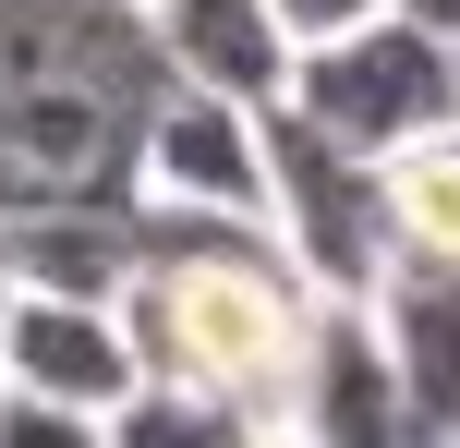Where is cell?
I'll use <instances>...</instances> for the list:
<instances>
[{
	"instance_id": "6da1fadb",
	"label": "cell",
	"mask_w": 460,
	"mask_h": 448,
	"mask_svg": "<svg viewBox=\"0 0 460 448\" xmlns=\"http://www.w3.org/2000/svg\"><path fill=\"white\" fill-rule=\"evenodd\" d=\"M134 218H146V255L121 279L134 376H182L254 425H279V388H291L303 328H315V279L254 218H182V206H146V194H134Z\"/></svg>"
},
{
	"instance_id": "7a4b0ae2",
	"label": "cell",
	"mask_w": 460,
	"mask_h": 448,
	"mask_svg": "<svg viewBox=\"0 0 460 448\" xmlns=\"http://www.w3.org/2000/svg\"><path fill=\"white\" fill-rule=\"evenodd\" d=\"M279 110L340 134L351 158H400L412 134H448L460 121V48L437 24H412L400 0H376V13H351V24H327V37L291 48Z\"/></svg>"
},
{
	"instance_id": "3957f363",
	"label": "cell",
	"mask_w": 460,
	"mask_h": 448,
	"mask_svg": "<svg viewBox=\"0 0 460 448\" xmlns=\"http://www.w3.org/2000/svg\"><path fill=\"white\" fill-rule=\"evenodd\" d=\"M254 134H267V242L315 291H376V267H388L376 158H351V145L315 134L303 110H254Z\"/></svg>"
},
{
	"instance_id": "277c9868",
	"label": "cell",
	"mask_w": 460,
	"mask_h": 448,
	"mask_svg": "<svg viewBox=\"0 0 460 448\" xmlns=\"http://www.w3.org/2000/svg\"><path fill=\"white\" fill-rule=\"evenodd\" d=\"M134 194L182 206V218H254L267 231V134H254V110L170 73L134 121Z\"/></svg>"
},
{
	"instance_id": "5b68a950",
	"label": "cell",
	"mask_w": 460,
	"mask_h": 448,
	"mask_svg": "<svg viewBox=\"0 0 460 448\" xmlns=\"http://www.w3.org/2000/svg\"><path fill=\"white\" fill-rule=\"evenodd\" d=\"M0 376L37 388V400L85 412L97 448H110V400L134 388V339H121V303H73V291H13L0 315Z\"/></svg>"
},
{
	"instance_id": "8992f818",
	"label": "cell",
	"mask_w": 460,
	"mask_h": 448,
	"mask_svg": "<svg viewBox=\"0 0 460 448\" xmlns=\"http://www.w3.org/2000/svg\"><path fill=\"white\" fill-rule=\"evenodd\" d=\"M279 436H412V425H400V376H388V339H376L364 291H315L303 364H291V388H279Z\"/></svg>"
},
{
	"instance_id": "52a82bcc",
	"label": "cell",
	"mask_w": 460,
	"mask_h": 448,
	"mask_svg": "<svg viewBox=\"0 0 460 448\" xmlns=\"http://www.w3.org/2000/svg\"><path fill=\"white\" fill-rule=\"evenodd\" d=\"M376 339H388V376H400V425L412 436H460V267H424V255H388L364 291Z\"/></svg>"
},
{
	"instance_id": "ba28073f",
	"label": "cell",
	"mask_w": 460,
	"mask_h": 448,
	"mask_svg": "<svg viewBox=\"0 0 460 448\" xmlns=\"http://www.w3.org/2000/svg\"><path fill=\"white\" fill-rule=\"evenodd\" d=\"M146 24H158V61L182 73V85H218V97H243V110H279L291 48H303L267 0H146Z\"/></svg>"
},
{
	"instance_id": "9c48e42d",
	"label": "cell",
	"mask_w": 460,
	"mask_h": 448,
	"mask_svg": "<svg viewBox=\"0 0 460 448\" xmlns=\"http://www.w3.org/2000/svg\"><path fill=\"white\" fill-rule=\"evenodd\" d=\"M134 255H146V218H134V194H73V206H24V218H13V267H24V291L121 303Z\"/></svg>"
},
{
	"instance_id": "30bf717a",
	"label": "cell",
	"mask_w": 460,
	"mask_h": 448,
	"mask_svg": "<svg viewBox=\"0 0 460 448\" xmlns=\"http://www.w3.org/2000/svg\"><path fill=\"white\" fill-rule=\"evenodd\" d=\"M376 218H388V255L460 267V121L412 134L400 158H376Z\"/></svg>"
},
{
	"instance_id": "8fae6325",
	"label": "cell",
	"mask_w": 460,
	"mask_h": 448,
	"mask_svg": "<svg viewBox=\"0 0 460 448\" xmlns=\"http://www.w3.org/2000/svg\"><path fill=\"white\" fill-rule=\"evenodd\" d=\"M291 37H327V24H351V13H376V0H267Z\"/></svg>"
},
{
	"instance_id": "7c38bea8",
	"label": "cell",
	"mask_w": 460,
	"mask_h": 448,
	"mask_svg": "<svg viewBox=\"0 0 460 448\" xmlns=\"http://www.w3.org/2000/svg\"><path fill=\"white\" fill-rule=\"evenodd\" d=\"M400 13H412V24H437V37L460 48V0H400Z\"/></svg>"
},
{
	"instance_id": "4fadbf2b",
	"label": "cell",
	"mask_w": 460,
	"mask_h": 448,
	"mask_svg": "<svg viewBox=\"0 0 460 448\" xmlns=\"http://www.w3.org/2000/svg\"><path fill=\"white\" fill-rule=\"evenodd\" d=\"M13 291H24V267H13V218H0V315H13Z\"/></svg>"
}]
</instances>
